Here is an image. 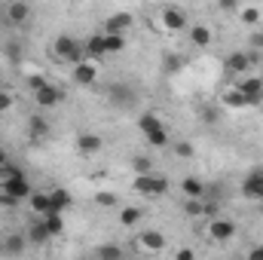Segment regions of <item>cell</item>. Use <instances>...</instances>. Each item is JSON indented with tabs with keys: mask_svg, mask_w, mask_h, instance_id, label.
Segmentation results:
<instances>
[{
	"mask_svg": "<svg viewBox=\"0 0 263 260\" xmlns=\"http://www.w3.org/2000/svg\"><path fill=\"white\" fill-rule=\"evenodd\" d=\"M52 52H55L59 59H65V62H70L73 67L86 62V46H83L80 40L67 37V34H62V37H55V43H52Z\"/></svg>",
	"mask_w": 263,
	"mask_h": 260,
	"instance_id": "1",
	"label": "cell"
},
{
	"mask_svg": "<svg viewBox=\"0 0 263 260\" xmlns=\"http://www.w3.org/2000/svg\"><path fill=\"white\" fill-rule=\"evenodd\" d=\"M31 184L25 181V178H18V181H6L3 187H0V205H18L22 199H31Z\"/></svg>",
	"mask_w": 263,
	"mask_h": 260,
	"instance_id": "2",
	"label": "cell"
},
{
	"mask_svg": "<svg viewBox=\"0 0 263 260\" xmlns=\"http://www.w3.org/2000/svg\"><path fill=\"white\" fill-rule=\"evenodd\" d=\"M138 129L144 132V138H147V144H153V147H165L168 144V135L162 129V123L153 117V114H144L141 120H138Z\"/></svg>",
	"mask_w": 263,
	"mask_h": 260,
	"instance_id": "3",
	"label": "cell"
},
{
	"mask_svg": "<svg viewBox=\"0 0 263 260\" xmlns=\"http://www.w3.org/2000/svg\"><path fill=\"white\" fill-rule=\"evenodd\" d=\"M132 190L156 199V196L168 193V181H165V178H156V175H144V178H135V181H132Z\"/></svg>",
	"mask_w": 263,
	"mask_h": 260,
	"instance_id": "4",
	"label": "cell"
},
{
	"mask_svg": "<svg viewBox=\"0 0 263 260\" xmlns=\"http://www.w3.org/2000/svg\"><path fill=\"white\" fill-rule=\"evenodd\" d=\"M236 236V224L230 217H211L208 220V239L211 242H230Z\"/></svg>",
	"mask_w": 263,
	"mask_h": 260,
	"instance_id": "5",
	"label": "cell"
},
{
	"mask_svg": "<svg viewBox=\"0 0 263 260\" xmlns=\"http://www.w3.org/2000/svg\"><path fill=\"white\" fill-rule=\"evenodd\" d=\"M257 65V52H230V59H227V70L230 73H248L251 67Z\"/></svg>",
	"mask_w": 263,
	"mask_h": 260,
	"instance_id": "6",
	"label": "cell"
},
{
	"mask_svg": "<svg viewBox=\"0 0 263 260\" xmlns=\"http://www.w3.org/2000/svg\"><path fill=\"white\" fill-rule=\"evenodd\" d=\"M236 89L245 95L248 107H251V104H260V101H263V80H260V77H245Z\"/></svg>",
	"mask_w": 263,
	"mask_h": 260,
	"instance_id": "7",
	"label": "cell"
},
{
	"mask_svg": "<svg viewBox=\"0 0 263 260\" xmlns=\"http://www.w3.org/2000/svg\"><path fill=\"white\" fill-rule=\"evenodd\" d=\"M242 196L245 199H254V202H263V169H254L242 181Z\"/></svg>",
	"mask_w": 263,
	"mask_h": 260,
	"instance_id": "8",
	"label": "cell"
},
{
	"mask_svg": "<svg viewBox=\"0 0 263 260\" xmlns=\"http://www.w3.org/2000/svg\"><path fill=\"white\" fill-rule=\"evenodd\" d=\"M135 242H138L141 251H150V254H159V251L165 248V236H162L159 230H144Z\"/></svg>",
	"mask_w": 263,
	"mask_h": 260,
	"instance_id": "9",
	"label": "cell"
},
{
	"mask_svg": "<svg viewBox=\"0 0 263 260\" xmlns=\"http://www.w3.org/2000/svg\"><path fill=\"white\" fill-rule=\"evenodd\" d=\"M159 22H162V28H165V31H172V34H178V31H184V28H187V15H184L181 9H175V6H165V9H162V15H159Z\"/></svg>",
	"mask_w": 263,
	"mask_h": 260,
	"instance_id": "10",
	"label": "cell"
},
{
	"mask_svg": "<svg viewBox=\"0 0 263 260\" xmlns=\"http://www.w3.org/2000/svg\"><path fill=\"white\" fill-rule=\"evenodd\" d=\"M34 101H37L40 107H59V104L65 101V92H62L59 86H46V89H40V92L34 95Z\"/></svg>",
	"mask_w": 263,
	"mask_h": 260,
	"instance_id": "11",
	"label": "cell"
},
{
	"mask_svg": "<svg viewBox=\"0 0 263 260\" xmlns=\"http://www.w3.org/2000/svg\"><path fill=\"white\" fill-rule=\"evenodd\" d=\"M25 248H28V239H25V236H18V233L6 236V239L0 242V251H3L6 257H18V254H25Z\"/></svg>",
	"mask_w": 263,
	"mask_h": 260,
	"instance_id": "12",
	"label": "cell"
},
{
	"mask_svg": "<svg viewBox=\"0 0 263 260\" xmlns=\"http://www.w3.org/2000/svg\"><path fill=\"white\" fill-rule=\"evenodd\" d=\"M101 147H104L101 135H89V132H86V135H80V138H77V150H80L83 156H95Z\"/></svg>",
	"mask_w": 263,
	"mask_h": 260,
	"instance_id": "13",
	"label": "cell"
},
{
	"mask_svg": "<svg viewBox=\"0 0 263 260\" xmlns=\"http://www.w3.org/2000/svg\"><path fill=\"white\" fill-rule=\"evenodd\" d=\"M73 80H77L80 86H89V83H95V80H98V65L86 59L83 65H77V67H73Z\"/></svg>",
	"mask_w": 263,
	"mask_h": 260,
	"instance_id": "14",
	"label": "cell"
},
{
	"mask_svg": "<svg viewBox=\"0 0 263 260\" xmlns=\"http://www.w3.org/2000/svg\"><path fill=\"white\" fill-rule=\"evenodd\" d=\"M49 239H52V236H49L46 224H43V220H34V224H31V230H28V242H31L34 248H43Z\"/></svg>",
	"mask_w": 263,
	"mask_h": 260,
	"instance_id": "15",
	"label": "cell"
},
{
	"mask_svg": "<svg viewBox=\"0 0 263 260\" xmlns=\"http://www.w3.org/2000/svg\"><path fill=\"white\" fill-rule=\"evenodd\" d=\"M129 25H132L129 12H117V15H110V18L104 22V31H101V34H123Z\"/></svg>",
	"mask_w": 263,
	"mask_h": 260,
	"instance_id": "16",
	"label": "cell"
},
{
	"mask_svg": "<svg viewBox=\"0 0 263 260\" xmlns=\"http://www.w3.org/2000/svg\"><path fill=\"white\" fill-rule=\"evenodd\" d=\"M6 18H9L12 25H22V22L31 18V6H28V3H9V6H6Z\"/></svg>",
	"mask_w": 263,
	"mask_h": 260,
	"instance_id": "17",
	"label": "cell"
},
{
	"mask_svg": "<svg viewBox=\"0 0 263 260\" xmlns=\"http://www.w3.org/2000/svg\"><path fill=\"white\" fill-rule=\"evenodd\" d=\"M28 205H31V211H37V214H43V217L52 211L49 193H37V190H34V193H31V199H28Z\"/></svg>",
	"mask_w": 263,
	"mask_h": 260,
	"instance_id": "18",
	"label": "cell"
},
{
	"mask_svg": "<svg viewBox=\"0 0 263 260\" xmlns=\"http://www.w3.org/2000/svg\"><path fill=\"white\" fill-rule=\"evenodd\" d=\"M181 190H184L187 199H205V184L199 178H184L181 181Z\"/></svg>",
	"mask_w": 263,
	"mask_h": 260,
	"instance_id": "19",
	"label": "cell"
},
{
	"mask_svg": "<svg viewBox=\"0 0 263 260\" xmlns=\"http://www.w3.org/2000/svg\"><path fill=\"white\" fill-rule=\"evenodd\" d=\"M95 260H123V248L117 242H104V245H98Z\"/></svg>",
	"mask_w": 263,
	"mask_h": 260,
	"instance_id": "20",
	"label": "cell"
},
{
	"mask_svg": "<svg viewBox=\"0 0 263 260\" xmlns=\"http://www.w3.org/2000/svg\"><path fill=\"white\" fill-rule=\"evenodd\" d=\"M83 46H86V55H92V59H101V55H107V52H104V34H92V37H89Z\"/></svg>",
	"mask_w": 263,
	"mask_h": 260,
	"instance_id": "21",
	"label": "cell"
},
{
	"mask_svg": "<svg viewBox=\"0 0 263 260\" xmlns=\"http://www.w3.org/2000/svg\"><path fill=\"white\" fill-rule=\"evenodd\" d=\"M190 40H193V46H202L205 49L211 43V28L208 25H193L190 28Z\"/></svg>",
	"mask_w": 263,
	"mask_h": 260,
	"instance_id": "22",
	"label": "cell"
},
{
	"mask_svg": "<svg viewBox=\"0 0 263 260\" xmlns=\"http://www.w3.org/2000/svg\"><path fill=\"white\" fill-rule=\"evenodd\" d=\"M220 101H223V107H236V110H242V107H248V101H245V95H242L239 89H227Z\"/></svg>",
	"mask_w": 263,
	"mask_h": 260,
	"instance_id": "23",
	"label": "cell"
},
{
	"mask_svg": "<svg viewBox=\"0 0 263 260\" xmlns=\"http://www.w3.org/2000/svg\"><path fill=\"white\" fill-rule=\"evenodd\" d=\"M49 202H52V211H65L67 205H70V193L67 190H62V187H55V190H49Z\"/></svg>",
	"mask_w": 263,
	"mask_h": 260,
	"instance_id": "24",
	"label": "cell"
},
{
	"mask_svg": "<svg viewBox=\"0 0 263 260\" xmlns=\"http://www.w3.org/2000/svg\"><path fill=\"white\" fill-rule=\"evenodd\" d=\"M126 49V37L123 34H104V52L114 55V52H123Z\"/></svg>",
	"mask_w": 263,
	"mask_h": 260,
	"instance_id": "25",
	"label": "cell"
},
{
	"mask_svg": "<svg viewBox=\"0 0 263 260\" xmlns=\"http://www.w3.org/2000/svg\"><path fill=\"white\" fill-rule=\"evenodd\" d=\"M132 172H135V178L153 175V159H150V156H135V159H132Z\"/></svg>",
	"mask_w": 263,
	"mask_h": 260,
	"instance_id": "26",
	"label": "cell"
},
{
	"mask_svg": "<svg viewBox=\"0 0 263 260\" xmlns=\"http://www.w3.org/2000/svg\"><path fill=\"white\" fill-rule=\"evenodd\" d=\"M43 224H46L49 236H62V230H65V220H62V214H59V211H49V214L43 217Z\"/></svg>",
	"mask_w": 263,
	"mask_h": 260,
	"instance_id": "27",
	"label": "cell"
},
{
	"mask_svg": "<svg viewBox=\"0 0 263 260\" xmlns=\"http://www.w3.org/2000/svg\"><path fill=\"white\" fill-rule=\"evenodd\" d=\"M28 129H31V138H34V141H40V138L49 135V123H46L43 117H31V126H28Z\"/></svg>",
	"mask_w": 263,
	"mask_h": 260,
	"instance_id": "28",
	"label": "cell"
},
{
	"mask_svg": "<svg viewBox=\"0 0 263 260\" xmlns=\"http://www.w3.org/2000/svg\"><path fill=\"white\" fill-rule=\"evenodd\" d=\"M260 9H257V6H242V9H239V18H242V25H257V22H260Z\"/></svg>",
	"mask_w": 263,
	"mask_h": 260,
	"instance_id": "29",
	"label": "cell"
},
{
	"mask_svg": "<svg viewBox=\"0 0 263 260\" xmlns=\"http://www.w3.org/2000/svg\"><path fill=\"white\" fill-rule=\"evenodd\" d=\"M18 178H25V175H22V169H18L15 162H6V165L0 169V181H3V184H6V181H18Z\"/></svg>",
	"mask_w": 263,
	"mask_h": 260,
	"instance_id": "30",
	"label": "cell"
},
{
	"mask_svg": "<svg viewBox=\"0 0 263 260\" xmlns=\"http://www.w3.org/2000/svg\"><path fill=\"white\" fill-rule=\"evenodd\" d=\"M184 211H187L190 217H205V199H187Z\"/></svg>",
	"mask_w": 263,
	"mask_h": 260,
	"instance_id": "31",
	"label": "cell"
},
{
	"mask_svg": "<svg viewBox=\"0 0 263 260\" xmlns=\"http://www.w3.org/2000/svg\"><path fill=\"white\" fill-rule=\"evenodd\" d=\"M138 220H141V208H123L120 211V224L123 227H135Z\"/></svg>",
	"mask_w": 263,
	"mask_h": 260,
	"instance_id": "32",
	"label": "cell"
},
{
	"mask_svg": "<svg viewBox=\"0 0 263 260\" xmlns=\"http://www.w3.org/2000/svg\"><path fill=\"white\" fill-rule=\"evenodd\" d=\"M117 199H120L117 193L101 190V193H95V205H101V208H114V205H117Z\"/></svg>",
	"mask_w": 263,
	"mask_h": 260,
	"instance_id": "33",
	"label": "cell"
},
{
	"mask_svg": "<svg viewBox=\"0 0 263 260\" xmlns=\"http://www.w3.org/2000/svg\"><path fill=\"white\" fill-rule=\"evenodd\" d=\"M46 86H49V83H46V77H43V73H31V77H28V89H31L34 95H37L40 89H46Z\"/></svg>",
	"mask_w": 263,
	"mask_h": 260,
	"instance_id": "34",
	"label": "cell"
},
{
	"mask_svg": "<svg viewBox=\"0 0 263 260\" xmlns=\"http://www.w3.org/2000/svg\"><path fill=\"white\" fill-rule=\"evenodd\" d=\"M110 95H114V101H117V104H126V101L132 98V89H129V86H114V89H110Z\"/></svg>",
	"mask_w": 263,
	"mask_h": 260,
	"instance_id": "35",
	"label": "cell"
},
{
	"mask_svg": "<svg viewBox=\"0 0 263 260\" xmlns=\"http://www.w3.org/2000/svg\"><path fill=\"white\" fill-rule=\"evenodd\" d=\"M175 153H178L181 159H190L196 150H193V144H190V141H178V144H175Z\"/></svg>",
	"mask_w": 263,
	"mask_h": 260,
	"instance_id": "36",
	"label": "cell"
},
{
	"mask_svg": "<svg viewBox=\"0 0 263 260\" xmlns=\"http://www.w3.org/2000/svg\"><path fill=\"white\" fill-rule=\"evenodd\" d=\"M9 107H12V95L6 89H0V114H6Z\"/></svg>",
	"mask_w": 263,
	"mask_h": 260,
	"instance_id": "37",
	"label": "cell"
},
{
	"mask_svg": "<svg viewBox=\"0 0 263 260\" xmlns=\"http://www.w3.org/2000/svg\"><path fill=\"white\" fill-rule=\"evenodd\" d=\"M178 67H184V59H181V55H168V62H165V70L172 73V70H178Z\"/></svg>",
	"mask_w": 263,
	"mask_h": 260,
	"instance_id": "38",
	"label": "cell"
},
{
	"mask_svg": "<svg viewBox=\"0 0 263 260\" xmlns=\"http://www.w3.org/2000/svg\"><path fill=\"white\" fill-rule=\"evenodd\" d=\"M251 49H263V31H254L251 34Z\"/></svg>",
	"mask_w": 263,
	"mask_h": 260,
	"instance_id": "39",
	"label": "cell"
},
{
	"mask_svg": "<svg viewBox=\"0 0 263 260\" xmlns=\"http://www.w3.org/2000/svg\"><path fill=\"white\" fill-rule=\"evenodd\" d=\"M196 254H193V248H181L178 254H175V260H193Z\"/></svg>",
	"mask_w": 263,
	"mask_h": 260,
	"instance_id": "40",
	"label": "cell"
},
{
	"mask_svg": "<svg viewBox=\"0 0 263 260\" xmlns=\"http://www.w3.org/2000/svg\"><path fill=\"white\" fill-rule=\"evenodd\" d=\"M220 9H223V12H236V9H239V3H236V0H223V3H220Z\"/></svg>",
	"mask_w": 263,
	"mask_h": 260,
	"instance_id": "41",
	"label": "cell"
},
{
	"mask_svg": "<svg viewBox=\"0 0 263 260\" xmlns=\"http://www.w3.org/2000/svg\"><path fill=\"white\" fill-rule=\"evenodd\" d=\"M248 260H263V245H254L251 254H248Z\"/></svg>",
	"mask_w": 263,
	"mask_h": 260,
	"instance_id": "42",
	"label": "cell"
},
{
	"mask_svg": "<svg viewBox=\"0 0 263 260\" xmlns=\"http://www.w3.org/2000/svg\"><path fill=\"white\" fill-rule=\"evenodd\" d=\"M6 162H9V156H6V153H3V150H0V169H3V165H6Z\"/></svg>",
	"mask_w": 263,
	"mask_h": 260,
	"instance_id": "43",
	"label": "cell"
},
{
	"mask_svg": "<svg viewBox=\"0 0 263 260\" xmlns=\"http://www.w3.org/2000/svg\"><path fill=\"white\" fill-rule=\"evenodd\" d=\"M80 260H92V257H80Z\"/></svg>",
	"mask_w": 263,
	"mask_h": 260,
	"instance_id": "44",
	"label": "cell"
}]
</instances>
